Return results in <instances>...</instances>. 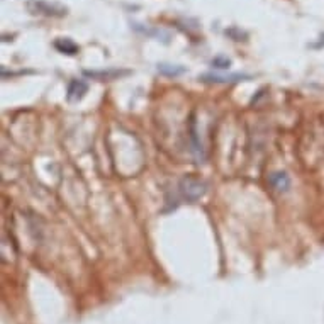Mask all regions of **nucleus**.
<instances>
[{"mask_svg":"<svg viewBox=\"0 0 324 324\" xmlns=\"http://www.w3.org/2000/svg\"><path fill=\"white\" fill-rule=\"evenodd\" d=\"M27 8L32 14L46 15V17H63L66 15V7H61L58 3H51L46 0H29Z\"/></svg>","mask_w":324,"mask_h":324,"instance_id":"f257e3e1","label":"nucleus"},{"mask_svg":"<svg viewBox=\"0 0 324 324\" xmlns=\"http://www.w3.org/2000/svg\"><path fill=\"white\" fill-rule=\"evenodd\" d=\"M180 190L187 200H197L206 194V183L197 180V178L185 177L180 180Z\"/></svg>","mask_w":324,"mask_h":324,"instance_id":"f03ea898","label":"nucleus"},{"mask_svg":"<svg viewBox=\"0 0 324 324\" xmlns=\"http://www.w3.org/2000/svg\"><path fill=\"white\" fill-rule=\"evenodd\" d=\"M88 85L83 80H71L70 85H68V92H66V99L70 102H76L87 93Z\"/></svg>","mask_w":324,"mask_h":324,"instance_id":"7ed1b4c3","label":"nucleus"},{"mask_svg":"<svg viewBox=\"0 0 324 324\" xmlns=\"http://www.w3.org/2000/svg\"><path fill=\"white\" fill-rule=\"evenodd\" d=\"M54 48H56L59 53L70 54V56H73V54H76L80 51L78 44H75L70 37H59V39H56L54 41Z\"/></svg>","mask_w":324,"mask_h":324,"instance_id":"20e7f679","label":"nucleus"},{"mask_svg":"<svg viewBox=\"0 0 324 324\" xmlns=\"http://www.w3.org/2000/svg\"><path fill=\"white\" fill-rule=\"evenodd\" d=\"M270 183H272V187L277 190H280V192H285V190H289V187H291V180H289V177H287V173H284V172H275V173H272L270 175Z\"/></svg>","mask_w":324,"mask_h":324,"instance_id":"39448f33","label":"nucleus"},{"mask_svg":"<svg viewBox=\"0 0 324 324\" xmlns=\"http://www.w3.org/2000/svg\"><path fill=\"white\" fill-rule=\"evenodd\" d=\"M127 71H119V70H110V71H85L87 76H92V78H99V80H114L119 78V76L126 75Z\"/></svg>","mask_w":324,"mask_h":324,"instance_id":"423d86ee","label":"nucleus"},{"mask_svg":"<svg viewBox=\"0 0 324 324\" xmlns=\"http://www.w3.org/2000/svg\"><path fill=\"white\" fill-rule=\"evenodd\" d=\"M158 71L165 76H180L185 73V68L180 65H168V63H161L158 65Z\"/></svg>","mask_w":324,"mask_h":324,"instance_id":"0eeeda50","label":"nucleus"},{"mask_svg":"<svg viewBox=\"0 0 324 324\" xmlns=\"http://www.w3.org/2000/svg\"><path fill=\"white\" fill-rule=\"evenodd\" d=\"M248 78L246 75H229V76H221V75H204L202 80L206 82H216V83H226V82H238V80Z\"/></svg>","mask_w":324,"mask_h":324,"instance_id":"6e6552de","label":"nucleus"},{"mask_svg":"<svg viewBox=\"0 0 324 324\" xmlns=\"http://www.w3.org/2000/svg\"><path fill=\"white\" fill-rule=\"evenodd\" d=\"M212 66L214 68H221V70H228L231 66V59L224 58V56H217L212 59Z\"/></svg>","mask_w":324,"mask_h":324,"instance_id":"1a4fd4ad","label":"nucleus"}]
</instances>
